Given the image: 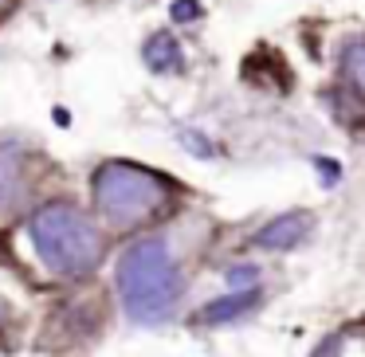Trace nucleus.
<instances>
[{
    "label": "nucleus",
    "instance_id": "1",
    "mask_svg": "<svg viewBox=\"0 0 365 357\" xmlns=\"http://www.w3.org/2000/svg\"><path fill=\"white\" fill-rule=\"evenodd\" d=\"M181 267L161 236L130 244L118 259V299L138 326H161L181 302Z\"/></svg>",
    "mask_w": 365,
    "mask_h": 357
},
{
    "label": "nucleus",
    "instance_id": "2",
    "mask_svg": "<svg viewBox=\"0 0 365 357\" xmlns=\"http://www.w3.org/2000/svg\"><path fill=\"white\" fill-rule=\"evenodd\" d=\"M32 247L43 259V267L56 275H87L103 259V232L87 220L75 205L51 200L36 208L32 216Z\"/></svg>",
    "mask_w": 365,
    "mask_h": 357
},
{
    "label": "nucleus",
    "instance_id": "3",
    "mask_svg": "<svg viewBox=\"0 0 365 357\" xmlns=\"http://www.w3.org/2000/svg\"><path fill=\"white\" fill-rule=\"evenodd\" d=\"M91 197L106 224L114 228H138L153 220L169 200V185L158 173L130 161H106L91 177Z\"/></svg>",
    "mask_w": 365,
    "mask_h": 357
},
{
    "label": "nucleus",
    "instance_id": "4",
    "mask_svg": "<svg viewBox=\"0 0 365 357\" xmlns=\"http://www.w3.org/2000/svg\"><path fill=\"white\" fill-rule=\"evenodd\" d=\"M307 232H310V212H283L255 232V247H263V252H291V247H299L307 239Z\"/></svg>",
    "mask_w": 365,
    "mask_h": 357
},
{
    "label": "nucleus",
    "instance_id": "5",
    "mask_svg": "<svg viewBox=\"0 0 365 357\" xmlns=\"http://www.w3.org/2000/svg\"><path fill=\"white\" fill-rule=\"evenodd\" d=\"M24 192H28V157L16 145H0V212H12L24 200Z\"/></svg>",
    "mask_w": 365,
    "mask_h": 357
},
{
    "label": "nucleus",
    "instance_id": "6",
    "mask_svg": "<svg viewBox=\"0 0 365 357\" xmlns=\"http://www.w3.org/2000/svg\"><path fill=\"white\" fill-rule=\"evenodd\" d=\"M263 291L255 286V291H228L224 299H212L205 310H200V322L205 326H224V322H236V318L252 314L255 306H259Z\"/></svg>",
    "mask_w": 365,
    "mask_h": 357
},
{
    "label": "nucleus",
    "instance_id": "7",
    "mask_svg": "<svg viewBox=\"0 0 365 357\" xmlns=\"http://www.w3.org/2000/svg\"><path fill=\"white\" fill-rule=\"evenodd\" d=\"M142 59H145V67H150V71H181L185 51H181V43H177V36L158 32V36H150V40H145Z\"/></svg>",
    "mask_w": 365,
    "mask_h": 357
},
{
    "label": "nucleus",
    "instance_id": "8",
    "mask_svg": "<svg viewBox=\"0 0 365 357\" xmlns=\"http://www.w3.org/2000/svg\"><path fill=\"white\" fill-rule=\"evenodd\" d=\"M338 67H341V79L365 98V36H349L338 51Z\"/></svg>",
    "mask_w": 365,
    "mask_h": 357
},
{
    "label": "nucleus",
    "instance_id": "9",
    "mask_svg": "<svg viewBox=\"0 0 365 357\" xmlns=\"http://www.w3.org/2000/svg\"><path fill=\"white\" fill-rule=\"evenodd\" d=\"M228 286L232 291H255L259 286V267L255 263H240V267H228Z\"/></svg>",
    "mask_w": 365,
    "mask_h": 357
},
{
    "label": "nucleus",
    "instance_id": "10",
    "mask_svg": "<svg viewBox=\"0 0 365 357\" xmlns=\"http://www.w3.org/2000/svg\"><path fill=\"white\" fill-rule=\"evenodd\" d=\"M181 142H185V150H192L197 157H212L216 153V145L208 142L205 134H197V130H181Z\"/></svg>",
    "mask_w": 365,
    "mask_h": 357
},
{
    "label": "nucleus",
    "instance_id": "11",
    "mask_svg": "<svg viewBox=\"0 0 365 357\" xmlns=\"http://www.w3.org/2000/svg\"><path fill=\"white\" fill-rule=\"evenodd\" d=\"M169 16H173L177 24H189V20L200 16V0H177L173 9H169Z\"/></svg>",
    "mask_w": 365,
    "mask_h": 357
},
{
    "label": "nucleus",
    "instance_id": "12",
    "mask_svg": "<svg viewBox=\"0 0 365 357\" xmlns=\"http://www.w3.org/2000/svg\"><path fill=\"white\" fill-rule=\"evenodd\" d=\"M314 169L322 173V185H334V181H338V165H334L330 157H314Z\"/></svg>",
    "mask_w": 365,
    "mask_h": 357
},
{
    "label": "nucleus",
    "instance_id": "13",
    "mask_svg": "<svg viewBox=\"0 0 365 357\" xmlns=\"http://www.w3.org/2000/svg\"><path fill=\"white\" fill-rule=\"evenodd\" d=\"M310 357H341V338H326V341H318V349Z\"/></svg>",
    "mask_w": 365,
    "mask_h": 357
},
{
    "label": "nucleus",
    "instance_id": "14",
    "mask_svg": "<svg viewBox=\"0 0 365 357\" xmlns=\"http://www.w3.org/2000/svg\"><path fill=\"white\" fill-rule=\"evenodd\" d=\"M0 4H4V0H0Z\"/></svg>",
    "mask_w": 365,
    "mask_h": 357
}]
</instances>
